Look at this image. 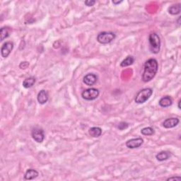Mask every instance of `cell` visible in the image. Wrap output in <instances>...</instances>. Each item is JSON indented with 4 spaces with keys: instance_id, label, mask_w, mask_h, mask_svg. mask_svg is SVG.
Segmentation results:
<instances>
[{
    "instance_id": "cell-15",
    "label": "cell",
    "mask_w": 181,
    "mask_h": 181,
    "mask_svg": "<svg viewBox=\"0 0 181 181\" xmlns=\"http://www.w3.org/2000/svg\"><path fill=\"white\" fill-rule=\"evenodd\" d=\"M35 81H36V79H35L34 76H30V77L26 78L23 81V86L25 88H31L35 84Z\"/></svg>"
},
{
    "instance_id": "cell-8",
    "label": "cell",
    "mask_w": 181,
    "mask_h": 181,
    "mask_svg": "<svg viewBox=\"0 0 181 181\" xmlns=\"http://www.w3.org/2000/svg\"><path fill=\"white\" fill-rule=\"evenodd\" d=\"M144 143V139L139 137V138H134L128 140L126 142V146L129 149H136L141 147Z\"/></svg>"
},
{
    "instance_id": "cell-5",
    "label": "cell",
    "mask_w": 181,
    "mask_h": 181,
    "mask_svg": "<svg viewBox=\"0 0 181 181\" xmlns=\"http://www.w3.org/2000/svg\"><path fill=\"white\" fill-rule=\"evenodd\" d=\"M100 92L97 88H91L86 89L81 93L82 98L86 101H93L98 98Z\"/></svg>"
},
{
    "instance_id": "cell-14",
    "label": "cell",
    "mask_w": 181,
    "mask_h": 181,
    "mask_svg": "<svg viewBox=\"0 0 181 181\" xmlns=\"http://www.w3.org/2000/svg\"><path fill=\"white\" fill-rule=\"evenodd\" d=\"M88 134L92 137H99L102 134V129L98 127H93L89 129Z\"/></svg>"
},
{
    "instance_id": "cell-7",
    "label": "cell",
    "mask_w": 181,
    "mask_h": 181,
    "mask_svg": "<svg viewBox=\"0 0 181 181\" xmlns=\"http://www.w3.org/2000/svg\"><path fill=\"white\" fill-rule=\"evenodd\" d=\"M14 43L8 41L4 43L1 48V54L4 58H7L14 49Z\"/></svg>"
},
{
    "instance_id": "cell-18",
    "label": "cell",
    "mask_w": 181,
    "mask_h": 181,
    "mask_svg": "<svg viewBox=\"0 0 181 181\" xmlns=\"http://www.w3.org/2000/svg\"><path fill=\"white\" fill-rule=\"evenodd\" d=\"M134 62V58L132 57V56H127L125 59H124V60H122V62L120 64V66L122 67H128V66L133 65Z\"/></svg>"
},
{
    "instance_id": "cell-19",
    "label": "cell",
    "mask_w": 181,
    "mask_h": 181,
    "mask_svg": "<svg viewBox=\"0 0 181 181\" xmlns=\"http://www.w3.org/2000/svg\"><path fill=\"white\" fill-rule=\"evenodd\" d=\"M9 34L10 31L8 28L2 27L1 30H0V37H1L0 40H1V41H3L4 39L8 38L9 36Z\"/></svg>"
},
{
    "instance_id": "cell-4",
    "label": "cell",
    "mask_w": 181,
    "mask_h": 181,
    "mask_svg": "<svg viewBox=\"0 0 181 181\" xmlns=\"http://www.w3.org/2000/svg\"><path fill=\"white\" fill-rule=\"evenodd\" d=\"M116 35L113 32H101L97 36V40L101 44H108L115 39Z\"/></svg>"
},
{
    "instance_id": "cell-26",
    "label": "cell",
    "mask_w": 181,
    "mask_h": 181,
    "mask_svg": "<svg viewBox=\"0 0 181 181\" xmlns=\"http://www.w3.org/2000/svg\"><path fill=\"white\" fill-rule=\"evenodd\" d=\"M180 100H179V101H178V108L179 109H180L181 108H180Z\"/></svg>"
},
{
    "instance_id": "cell-2",
    "label": "cell",
    "mask_w": 181,
    "mask_h": 181,
    "mask_svg": "<svg viewBox=\"0 0 181 181\" xmlns=\"http://www.w3.org/2000/svg\"><path fill=\"white\" fill-rule=\"evenodd\" d=\"M149 50L154 54H158L161 49V40L159 35L156 33H152L149 36Z\"/></svg>"
},
{
    "instance_id": "cell-25",
    "label": "cell",
    "mask_w": 181,
    "mask_h": 181,
    "mask_svg": "<svg viewBox=\"0 0 181 181\" xmlns=\"http://www.w3.org/2000/svg\"><path fill=\"white\" fill-rule=\"evenodd\" d=\"M122 0H120V1H115V0H113V3L114 4H115V5L120 4V3H122Z\"/></svg>"
},
{
    "instance_id": "cell-10",
    "label": "cell",
    "mask_w": 181,
    "mask_h": 181,
    "mask_svg": "<svg viewBox=\"0 0 181 181\" xmlns=\"http://www.w3.org/2000/svg\"><path fill=\"white\" fill-rule=\"evenodd\" d=\"M180 120L179 119L177 118H168L165 120L163 122V126L166 129L173 128V127H176L178 124H179Z\"/></svg>"
},
{
    "instance_id": "cell-27",
    "label": "cell",
    "mask_w": 181,
    "mask_h": 181,
    "mask_svg": "<svg viewBox=\"0 0 181 181\" xmlns=\"http://www.w3.org/2000/svg\"><path fill=\"white\" fill-rule=\"evenodd\" d=\"M180 16L179 18H178V24H179V25L180 24Z\"/></svg>"
},
{
    "instance_id": "cell-3",
    "label": "cell",
    "mask_w": 181,
    "mask_h": 181,
    "mask_svg": "<svg viewBox=\"0 0 181 181\" xmlns=\"http://www.w3.org/2000/svg\"><path fill=\"white\" fill-rule=\"evenodd\" d=\"M153 90L150 88H146L140 90L134 98V101L138 104L144 103L149 100L150 97L152 96Z\"/></svg>"
},
{
    "instance_id": "cell-20",
    "label": "cell",
    "mask_w": 181,
    "mask_h": 181,
    "mask_svg": "<svg viewBox=\"0 0 181 181\" xmlns=\"http://www.w3.org/2000/svg\"><path fill=\"white\" fill-rule=\"evenodd\" d=\"M141 133L145 136H152V135L154 134V129L151 127H144L141 130Z\"/></svg>"
},
{
    "instance_id": "cell-1",
    "label": "cell",
    "mask_w": 181,
    "mask_h": 181,
    "mask_svg": "<svg viewBox=\"0 0 181 181\" xmlns=\"http://www.w3.org/2000/svg\"><path fill=\"white\" fill-rule=\"evenodd\" d=\"M159 69V64L154 58H150L144 63V72L142 75V81L149 82L155 77Z\"/></svg>"
},
{
    "instance_id": "cell-23",
    "label": "cell",
    "mask_w": 181,
    "mask_h": 181,
    "mask_svg": "<svg viewBox=\"0 0 181 181\" xmlns=\"http://www.w3.org/2000/svg\"><path fill=\"white\" fill-rule=\"evenodd\" d=\"M29 62H22L21 64H20L19 67L21 69H24V70H25V69H26L28 67H29Z\"/></svg>"
},
{
    "instance_id": "cell-11",
    "label": "cell",
    "mask_w": 181,
    "mask_h": 181,
    "mask_svg": "<svg viewBox=\"0 0 181 181\" xmlns=\"http://www.w3.org/2000/svg\"><path fill=\"white\" fill-rule=\"evenodd\" d=\"M37 99L38 103L41 104V105L45 104L48 101V99H49V93L45 90L40 91V92L38 94Z\"/></svg>"
},
{
    "instance_id": "cell-12",
    "label": "cell",
    "mask_w": 181,
    "mask_h": 181,
    "mask_svg": "<svg viewBox=\"0 0 181 181\" xmlns=\"http://www.w3.org/2000/svg\"><path fill=\"white\" fill-rule=\"evenodd\" d=\"M159 103V106H161L162 108H168L173 104V100L169 96H164L160 99Z\"/></svg>"
},
{
    "instance_id": "cell-21",
    "label": "cell",
    "mask_w": 181,
    "mask_h": 181,
    "mask_svg": "<svg viewBox=\"0 0 181 181\" xmlns=\"http://www.w3.org/2000/svg\"><path fill=\"white\" fill-rule=\"evenodd\" d=\"M129 127V124L125 122H120L118 125V128L120 130H124V129H127Z\"/></svg>"
},
{
    "instance_id": "cell-17",
    "label": "cell",
    "mask_w": 181,
    "mask_h": 181,
    "mask_svg": "<svg viewBox=\"0 0 181 181\" xmlns=\"http://www.w3.org/2000/svg\"><path fill=\"white\" fill-rule=\"evenodd\" d=\"M170 156V155L169 154V152L164 151V152H161L159 153H158V154L156 155V158L159 161H164L169 159Z\"/></svg>"
},
{
    "instance_id": "cell-22",
    "label": "cell",
    "mask_w": 181,
    "mask_h": 181,
    "mask_svg": "<svg viewBox=\"0 0 181 181\" xmlns=\"http://www.w3.org/2000/svg\"><path fill=\"white\" fill-rule=\"evenodd\" d=\"M95 0H87V1L84 2V4H86V6L87 7H93L94 4H96Z\"/></svg>"
},
{
    "instance_id": "cell-24",
    "label": "cell",
    "mask_w": 181,
    "mask_h": 181,
    "mask_svg": "<svg viewBox=\"0 0 181 181\" xmlns=\"http://www.w3.org/2000/svg\"><path fill=\"white\" fill-rule=\"evenodd\" d=\"M168 181L169 180H177V181H180L181 180V178L180 177H171V178H169L167 179Z\"/></svg>"
},
{
    "instance_id": "cell-16",
    "label": "cell",
    "mask_w": 181,
    "mask_h": 181,
    "mask_svg": "<svg viewBox=\"0 0 181 181\" xmlns=\"http://www.w3.org/2000/svg\"><path fill=\"white\" fill-rule=\"evenodd\" d=\"M181 11L180 4H176L172 5L169 8V13L171 15H178L179 14Z\"/></svg>"
},
{
    "instance_id": "cell-13",
    "label": "cell",
    "mask_w": 181,
    "mask_h": 181,
    "mask_svg": "<svg viewBox=\"0 0 181 181\" xmlns=\"http://www.w3.org/2000/svg\"><path fill=\"white\" fill-rule=\"evenodd\" d=\"M38 175H39V173H38L36 170L30 169L27 170V171L25 172L24 175V179L27 180H34L38 176Z\"/></svg>"
},
{
    "instance_id": "cell-6",
    "label": "cell",
    "mask_w": 181,
    "mask_h": 181,
    "mask_svg": "<svg viewBox=\"0 0 181 181\" xmlns=\"http://www.w3.org/2000/svg\"><path fill=\"white\" fill-rule=\"evenodd\" d=\"M31 136L38 143H42L45 139L44 130L39 127H35L31 132Z\"/></svg>"
},
{
    "instance_id": "cell-9",
    "label": "cell",
    "mask_w": 181,
    "mask_h": 181,
    "mask_svg": "<svg viewBox=\"0 0 181 181\" xmlns=\"http://www.w3.org/2000/svg\"><path fill=\"white\" fill-rule=\"evenodd\" d=\"M98 81V76H96V75L93 73H90L86 75L84 77L83 81L84 83L86 85L91 86H93Z\"/></svg>"
}]
</instances>
